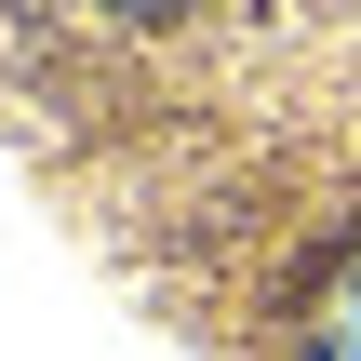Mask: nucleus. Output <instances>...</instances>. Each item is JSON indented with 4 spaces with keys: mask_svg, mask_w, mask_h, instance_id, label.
Masks as SVG:
<instances>
[{
    "mask_svg": "<svg viewBox=\"0 0 361 361\" xmlns=\"http://www.w3.org/2000/svg\"><path fill=\"white\" fill-rule=\"evenodd\" d=\"M0 147L188 335L361 361V0H0Z\"/></svg>",
    "mask_w": 361,
    "mask_h": 361,
    "instance_id": "1",
    "label": "nucleus"
}]
</instances>
